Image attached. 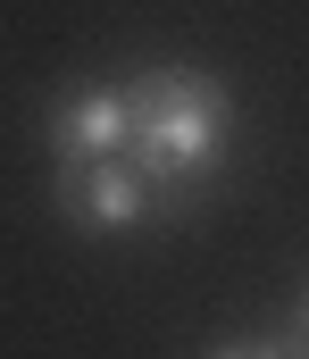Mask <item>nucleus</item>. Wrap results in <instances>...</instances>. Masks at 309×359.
<instances>
[{
    "label": "nucleus",
    "mask_w": 309,
    "mask_h": 359,
    "mask_svg": "<svg viewBox=\"0 0 309 359\" xmlns=\"http://www.w3.org/2000/svg\"><path fill=\"white\" fill-rule=\"evenodd\" d=\"M134 100V168L151 184H201L217 176L234 142V92L209 67H151L125 84Z\"/></svg>",
    "instance_id": "f257e3e1"
},
{
    "label": "nucleus",
    "mask_w": 309,
    "mask_h": 359,
    "mask_svg": "<svg viewBox=\"0 0 309 359\" xmlns=\"http://www.w3.org/2000/svg\"><path fill=\"white\" fill-rule=\"evenodd\" d=\"M50 168L67 159H125L134 151V100L125 84H76L59 109H50Z\"/></svg>",
    "instance_id": "7ed1b4c3"
},
{
    "label": "nucleus",
    "mask_w": 309,
    "mask_h": 359,
    "mask_svg": "<svg viewBox=\"0 0 309 359\" xmlns=\"http://www.w3.org/2000/svg\"><path fill=\"white\" fill-rule=\"evenodd\" d=\"M50 192L84 234H134L151 217V176L134 168V151L125 159H67V168H50Z\"/></svg>",
    "instance_id": "f03ea898"
},
{
    "label": "nucleus",
    "mask_w": 309,
    "mask_h": 359,
    "mask_svg": "<svg viewBox=\"0 0 309 359\" xmlns=\"http://www.w3.org/2000/svg\"><path fill=\"white\" fill-rule=\"evenodd\" d=\"M209 359H293V351H284V343H217Z\"/></svg>",
    "instance_id": "20e7f679"
}]
</instances>
